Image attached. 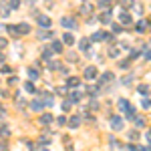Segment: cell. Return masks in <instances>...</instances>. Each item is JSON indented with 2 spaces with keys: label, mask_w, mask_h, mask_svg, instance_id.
<instances>
[{
  "label": "cell",
  "mask_w": 151,
  "mask_h": 151,
  "mask_svg": "<svg viewBox=\"0 0 151 151\" xmlns=\"http://www.w3.org/2000/svg\"><path fill=\"white\" fill-rule=\"evenodd\" d=\"M109 57H113V58H115V57H119V48H115V47H113L111 50H109Z\"/></svg>",
  "instance_id": "4dcf8cb0"
},
{
  "label": "cell",
  "mask_w": 151,
  "mask_h": 151,
  "mask_svg": "<svg viewBox=\"0 0 151 151\" xmlns=\"http://www.w3.org/2000/svg\"><path fill=\"white\" fill-rule=\"evenodd\" d=\"M26 73H28V77H30L32 81H35V79H38V70H36L35 67H28V69H26Z\"/></svg>",
  "instance_id": "ffe728a7"
},
{
  "label": "cell",
  "mask_w": 151,
  "mask_h": 151,
  "mask_svg": "<svg viewBox=\"0 0 151 151\" xmlns=\"http://www.w3.org/2000/svg\"><path fill=\"white\" fill-rule=\"evenodd\" d=\"M127 149L129 151H137V145H133V143H131V145H127Z\"/></svg>",
  "instance_id": "ee69618b"
},
{
  "label": "cell",
  "mask_w": 151,
  "mask_h": 151,
  "mask_svg": "<svg viewBox=\"0 0 151 151\" xmlns=\"http://www.w3.org/2000/svg\"><path fill=\"white\" fill-rule=\"evenodd\" d=\"M16 83H18L16 77H10V79H8V85H16Z\"/></svg>",
  "instance_id": "60d3db41"
},
{
  "label": "cell",
  "mask_w": 151,
  "mask_h": 151,
  "mask_svg": "<svg viewBox=\"0 0 151 151\" xmlns=\"http://www.w3.org/2000/svg\"><path fill=\"white\" fill-rule=\"evenodd\" d=\"M113 32H121V24H113Z\"/></svg>",
  "instance_id": "b9f144b4"
},
{
  "label": "cell",
  "mask_w": 151,
  "mask_h": 151,
  "mask_svg": "<svg viewBox=\"0 0 151 151\" xmlns=\"http://www.w3.org/2000/svg\"><path fill=\"white\" fill-rule=\"evenodd\" d=\"M137 91H139L141 95H145L147 91H149V87H147V85H139V87H137Z\"/></svg>",
  "instance_id": "f1b7e54d"
},
{
  "label": "cell",
  "mask_w": 151,
  "mask_h": 151,
  "mask_svg": "<svg viewBox=\"0 0 151 151\" xmlns=\"http://www.w3.org/2000/svg\"><path fill=\"white\" fill-rule=\"evenodd\" d=\"M50 50H52V52H63V42H60V40H52Z\"/></svg>",
  "instance_id": "4fadbf2b"
},
{
  "label": "cell",
  "mask_w": 151,
  "mask_h": 151,
  "mask_svg": "<svg viewBox=\"0 0 151 151\" xmlns=\"http://www.w3.org/2000/svg\"><path fill=\"white\" fill-rule=\"evenodd\" d=\"M0 151H8V145L4 141H0Z\"/></svg>",
  "instance_id": "74e56055"
},
{
  "label": "cell",
  "mask_w": 151,
  "mask_h": 151,
  "mask_svg": "<svg viewBox=\"0 0 151 151\" xmlns=\"http://www.w3.org/2000/svg\"><path fill=\"white\" fill-rule=\"evenodd\" d=\"M50 36H52L50 30H42V28L38 30V38H40V40H47V38H50Z\"/></svg>",
  "instance_id": "e0dca14e"
},
{
  "label": "cell",
  "mask_w": 151,
  "mask_h": 151,
  "mask_svg": "<svg viewBox=\"0 0 151 151\" xmlns=\"http://www.w3.org/2000/svg\"><path fill=\"white\" fill-rule=\"evenodd\" d=\"M81 10L89 14V12H93V6H91V4H83V6H81Z\"/></svg>",
  "instance_id": "f546056e"
},
{
  "label": "cell",
  "mask_w": 151,
  "mask_h": 151,
  "mask_svg": "<svg viewBox=\"0 0 151 151\" xmlns=\"http://www.w3.org/2000/svg\"><path fill=\"white\" fill-rule=\"evenodd\" d=\"M87 91H89V95H97V87H89Z\"/></svg>",
  "instance_id": "ab89813d"
},
{
  "label": "cell",
  "mask_w": 151,
  "mask_h": 151,
  "mask_svg": "<svg viewBox=\"0 0 151 151\" xmlns=\"http://www.w3.org/2000/svg\"><path fill=\"white\" fill-rule=\"evenodd\" d=\"M117 105H119V109H121V111H125V113H127V111H129V107H131L127 99H119V103H117Z\"/></svg>",
  "instance_id": "5bb4252c"
},
{
  "label": "cell",
  "mask_w": 151,
  "mask_h": 151,
  "mask_svg": "<svg viewBox=\"0 0 151 151\" xmlns=\"http://www.w3.org/2000/svg\"><path fill=\"white\" fill-rule=\"evenodd\" d=\"M113 79H115V75L107 70V73H103V75L99 77V83H101V85H105V83H111V81H113Z\"/></svg>",
  "instance_id": "52a82bcc"
},
{
  "label": "cell",
  "mask_w": 151,
  "mask_h": 151,
  "mask_svg": "<svg viewBox=\"0 0 151 151\" xmlns=\"http://www.w3.org/2000/svg\"><path fill=\"white\" fill-rule=\"evenodd\" d=\"M8 47V40H6V38H2V36H0V48H6Z\"/></svg>",
  "instance_id": "1f68e13d"
},
{
  "label": "cell",
  "mask_w": 151,
  "mask_h": 151,
  "mask_svg": "<svg viewBox=\"0 0 151 151\" xmlns=\"http://www.w3.org/2000/svg\"><path fill=\"white\" fill-rule=\"evenodd\" d=\"M42 99H45V105H48V107H50V105H55L52 95H50V93H42Z\"/></svg>",
  "instance_id": "7402d4cb"
},
{
  "label": "cell",
  "mask_w": 151,
  "mask_h": 151,
  "mask_svg": "<svg viewBox=\"0 0 151 151\" xmlns=\"http://www.w3.org/2000/svg\"><path fill=\"white\" fill-rule=\"evenodd\" d=\"M119 67H121V69H129V60H121Z\"/></svg>",
  "instance_id": "8d00e7d4"
},
{
  "label": "cell",
  "mask_w": 151,
  "mask_h": 151,
  "mask_svg": "<svg viewBox=\"0 0 151 151\" xmlns=\"http://www.w3.org/2000/svg\"><path fill=\"white\" fill-rule=\"evenodd\" d=\"M147 141H149V147H151V131L147 133Z\"/></svg>",
  "instance_id": "c3c4849f"
},
{
  "label": "cell",
  "mask_w": 151,
  "mask_h": 151,
  "mask_svg": "<svg viewBox=\"0 0 151 151\" xmlns=\"http://www.w3.org/2000/svg\"><path fill=\"white\" fill-rule=\"evenodd\" d=\"M131 81H133V75H129V77H125V79H123V83H125V85H129Z\"/></svg>",
  "instance_id": "f35d334b"
},
{
  "label": "cell",
  "mask_w": 151,
  "mask_h": 151,
  "mask_svg": "<svg viewBox=\"0 0 151 151\" xmlns=\"http://www.w3.org/2000/svg\"><path fill=\"white\" fill-rule=\"evenodd\" d=\"M81 97H83V95L79 93V91H73V93L69 95V103L70 105H73V103H79V101H81Z\"/></svg>",
  "instance_id": "7c38bea8"
},
{
  "label": "cell",
  "mask_w": 151,
  "mask_h": 151,
  "mask_svg": "<svg viewBox=\"0 0 151 151\" xmlns=\"http://www.w3.org/2000/svg\"><path fill=\"white\" fill-rule=\"evenodd\" d=\"M97 77H99V70L95 69V67H87V69H85V79L93 81V79H97Z\"/></svg>",
  "instance_id": "7a4b0ae2"
},
{
  "label": "cell",
  "mask_w": 151,
  "mask_h": 151,
  "mask_svg": "<svg viewBox=\"0 0 151 151\" xmlns=\"http://www.w3.org/2000/svg\"><path fill=\"white\" fill-rule=\"evenodd\" d=\"M38 121H40V125H48V123H52V121H55V117L50 115V113H42Z\"/></svg>",
  "instance_id": "ba28073f"
},
{
  "label": "cell",
  "mask_w": 151,
  "mask_h": 151,
  "mask_svg": "<svg viewBox=\"0 0 151 151\" xmlns=\"http://www.w3.org/2000/svg\"><path fill=\"white\" fill-rule=\"evenodd\" d=\"M0 73L8 75V73H12V67H8V65H2V67H0Z\"/></svg>",
  "instance_id": "4316f807"
},
{
  "label": "cell",
  "mask_w": 151,
  "mask_h": 151,
  "mask_svg": "<svg viewBox=\"0 0 151 151\" xmlns=\"http://www.w3.org/2000/svg\"><path fill=\"white\" fill-rule=\"evenodd\" d=\"M30 107H32V111H42V101H32Z\"/></svg>",
  "instance_id": "cb8c5ba5"
},
{
  "label": "cell",
  "mask_w": 151,
  "mask_h": 151,
  "mask_svg": "<svg viewBox=\"0 0 151 151\" xmlns=\"http://www.w3.org/2000/svg\"><path fill=\"white\" fill-rule=\"evenodd\" d=\"M6 30H8V35H12V36H18V30H16V24H8V26H6Z\"/></svg>",
  "instance_id": "603a6c76"
},
{
  "label": "cell",
  "mask_w": 151,
  "mask_h": 151,
  "mask_svg": "<svg viewBox=\"0 0 151 151\" xmlns=\"http://www.w3.org/2000/svg\"><path fill=\"white\" fill-rule=\"evenodd\" d=\"M16 30H18V36H22V35H28V32H30V24H26V22H20V24H16Z\"/></svg>",
  "instance_id": "8992f818"
},
{
  "label": "cell",
  "mask_w": 151,
  "mask_h": 151,
  "mask_svg": "<svg viewBox=\"0 0 151 151\" xmlns=\"http://www.w3.org/2000/svg\"><path fill=\"white\" fill-rule=\"evenodd\" d=\"M69 125H70V127H79V125H81V117H79V115H73L69 119Z\"/></svg>",
  "instance_id": "9a60e30c"
},
{
  "label": "cell",
  "mask_w": 151,
  "mask_h": 151,
  "mask_svg": "<svg viewBox=\"0 0 151 151\" xmlns=\"http://www.w3.org/2000/svg\"><path fill=\"white\" fill-rule=\"evenodd\" d=\"M0 117H6V109L4 107H0Z\"/></svg>",
  "instance_id": "bcb514c9"
},
{
  "label": "cell",
  "mask_w": 151,
  "mask_h": 151,
  "mask_svg": "<svg viewBox=\"0 0 151 151\" xmlns=\"http://www.w3.org/2000/svg\"><path fill=\"white\" fill-rule=\"evenodd\" d=\"M63 45H75V36L70 35V32H65L63 35V40H60Z\"/></svg>",
  "instance_id": "30bf717a"
},
{
  "label": "cell",
  "mask_w": 151,
  "mask_h": 151,
  "mask_svg": "<svg viewBox=\"0 0 151 151\" xmlns=\"http://www.w3.org/2000/svg\"><path fill=\"white\" fill-rule=\"evenodd\" d=\"M99 20H101L103 24H109V22H111V12H109V10H107V12H103Z\"/></svg>",
  "instance_id": "d6986e66"
},
{
  "label": "cell",
  "mask_w": 151,
  "mask_h": 151,
  "mask_svg": "<svg viewBox=\"0 0 151 151\" xmlns=\"http://www.w3.org/2000/svg\"><path fill=\"white\" fill-rule=\"evenodd\" d=\"M145 26H147V22H145V20H139V22H137V32H143Z\"/></svg>",
  "instance_id": "484cf974"
},
{
  "label": "cell",
  "mask_w": 151,
  "mask_h": 151,
  "mask_svg": "<svg viewBox=\"0 0 151 151\" xmlns=\"http://www.w3.org/2000/svg\"><path fill=\"white\" fill-rule=\"evenodd\" d=\"M10 127H6V125H4V127H0V137H2V139H8V137H10Z\"/></svg>",
  "instance_id": "2e32d148"
},
{
  "label": "cell",
  "mask_w": 151,
  "mask_h": 151,
  "mask_svg": "<svg viewBox=\"0 0 151 151\" xmlns=\"http://www.w3.org/2000/svg\"><path fill=\"white\" fill-rule=\"evenodd\" d=\"M145 58H151V50H145Z\"/></svg>",
  "instance_id": "7dc6e473"
},
{
  "label": "cell",
  "mask_w": 151,
  "mask_h": 151,
  "mask_svg": "<svg viewBox=\"0 0 151 151\" xmlns=\"http://www.w3.org/2000/svg\"><path fill=\"white\" fill-rule=\"evenodd\" d=\"M24 91H26V93H36V87L32 85V81H26V83H24Z\"/></svg>",
  "instance_id": "ac0fdd59"
},
{
  "label": "cell",
  "mask_w": 151,
  "mask_h": 151,
  "mask_svg": "<svg viewBox=\"0 0 151 151\" xmlns=\"http://www.w3.org/2000/svg\"><path fill=\"white\" fill-rule=\"evenodd\" d=\"M50 143V137H40V145H48Z\"/></svg>",
  "instance_id": "836d02e7"
},
{
  "label": "cell",
  "mask_w": 151,
  "mask_h": 151,
  "mask_svg": "<svg viewBox=\"0 0 151 151\" xmlns=\"http://www.w3.org/2000/svg\"><path fill=\"white\" fill-rule=\"evenodd\" d=\"M50 57H52V50H50V47L42 48V58H45V60H48V63H50Z\"/></svg>",
  "instance_id": "44dd1931"
},
{
  "label": "cell",
  "mask_w": 151,
  "mask_h": 151,
  "mask_svg": "<svg viewBox=\"0 0 151 151\" xmlns=\"http://www.w3.org/2000/svg\"><path fill=\"white\" fill-rule=\"evenodd\" d=\"M111 127H113V131H123V117L113 115L111 117Z\"/></svg>",
  "instance_id": "6da1fadb"
},
{
  "label": "cell",
  "mask_w": 151,
  "mask_h": 151,
  "mask_svg": "<svg viewBox=\"0 0 151 151\" xmlns=\"http://www.w3.org/2000/svg\"><path fill=\"white\" fill-rule=\"evenodd\" d=\"M36 22H38V26H40L42 30H48V26H50V18H48V16H38Z\"/></svg>",
  "instance_id": "277c9868"
},
{
  "label": "cell",
  "mask_w": 151,
  "mask_h": 151,
  "mask_svg": "<svg viewBox=\"0 0 151 151\" xmlns=\"http://www.w3.org/2000/svg\"><path fill=\"white\" fill-rule=\"evenodd\" d=\"M0 63H4V52H0Z\"/></svg>",
  "instance_id": "681fc988"
},
{
  "label": "cell",
  "mask_w": 151,
  "mask_h": 151,
  "mask_svg": "<svg viewBox=\"0 0 151 151\" xmlns=\"http://www.w3.org/2000/svg\"><path fill=\"white\" fill-rule=\"evenodd\" d=\"M89 47H91V38H81V40H79V48H81V50L87 52Z\"/></svg>",
  "instance_id": "8fae6325"
},
{
  "label": "cell",
  "mask_w": 151,
  "mask_h": 151,
  "mask_svg": "<svg viewBox=\"0 0 151 151\" xmlns=\"http://www.w3.org/2000/svg\"><path fill=\"white\" fill-rule=\"evenodd\" d=\"M89 107H91V109H97L99 105H97V101H91V103H89Z\"/></svg>",
  "instance_id": "f6af8a7d"
},
{
  "label": "cell",
  "mask_w": 151,
  "mask_h": 151,
  "mask_svg": "<svg viewBox=\"0 0 151 151\" xmlns=\"http://www.w3.org/2000/svg\"><path fill=\"white\" fill-rule=\"evenodd\" d=\"M57 123H58V125H65V123H67V117L58 115V119H57Z\"/></svg>",
  "instance_id": "d6a6232c"
},
{
  "label": "cell",
  "mask_w": 151,
  "mask_h": 151,
  "mask_svg": "<svg viewBox=\"0 0 151 151\" xmlns=\"http://www.w3.org/2000/svg\"><path fill=\"white\" fill-rule=\"evenodd\" d=\"M79 85H81V79H79V77H69V79H67V89L79 87Z\"/></svg>",
  "instance_id": "9c48e42d"
},
{
  "label": "cell",
  "mask_w": 151,
  "mask_h": 151,
  "mask_svg": "<svg viewBox=\"0 0 151 151\" xmlns=\"http://www.w3.org/2000/svg\"><path fill=\"white\" fill-rule=\"evenodd\" d=\"M57 93H58V95H63V93H67V87H58V89H57Z\"/></svg>",
  "instance_id": "7bdbcfd3"
},
{
  "label": "cell",
  "mask_w": 151,
  "mask_h": 151,
  "mask_svg": "<svg viewBox=\"0 0 151 151\" xmlns=\"http://www.w3.org/2000/svg\"><path fill=\"white\" fill-rule=\"evenodd\" d=\"M40 151H48V149H47V147H42V149H40Z\"/></svg>",
  "instance_id": "f907efd6"
},
{
  "label": "cell",
  "mask_w": 151,
  "mask_h": 151,
  "mask_svg": "<svg viewBox=\"0 0 151 151\" xmlns=\"http://www.w3.org/2000/svg\"><path fill=\"white\" fill-rule=\"evenodd\" d=\"M63 111H70V103H69V101L63 103Z\"/></svg>",
  "instance_id": "d590c367"
},
{
  "label": "cell",
  "mask_w": 151,
  "mask_h": 151,
  "mask_svg": "<svg viewBox=\"0 0 151 151\" xmlns=\"http://www.w3.org/2000/svg\"><path fill=\"white\" fill-rule=\"evenodd\" d=\"M119 22L123 24V26H127V24H131V22H133V18H131V14H129V12L121 10V14H119Z\"/></svg>",
  "instance_id": "3957f363"
},
{
  "label": "cell",
  "mask_w": 151,
  "mask_h": 151,
  "mask_svg": "<svg viewBox=\"0 0 151 151\" xmlns=\"http://www.w3.org/2000/svg\"><path fill=\"white\" fill-rule=\"evenodd\" d=\"M60 24H63L65 28H77V20H75V18H70V16H65V18L60 20Z\"/></svg>",
  "instance_id": "5b68a950"
},
{
  "label": "cell",
  "mask_w": 151,
  "mask_h": 151,
  "mask_svg": "<svg viewBox=\"0 0 151 151\" xmlns=\"http://www.w3.org/2000/svg\"><path fill=\"white\" fill-rule=\"evenodd\" d=\"M129 139H131V141L139 139V131H129Z\"/></svg>",
  "instance_id": "83f0119b"
},
{
  "label": "cell",
  "mask_w": 151,
  "mask_h": 151,
  "mask_svg": "<svg viewBox=\"0 0 151 151\" xmlns=\"http://www.w3.org/2000/svg\"><path fill=\"white\" fill-rule=\"evenodd\" d=\"M99 8H107V10H109L111 4H109V2H99Z\"/></svg>",
  "instance_id": "e575fe53"
},
{
  "label": "cell",
  "mask_w": 151,
  "mask_h": 151,
  "mask_svg": "<svg viewBox=\"0 0 151 151\" xmlns=\"http://www.w3.org/2000/svg\"><path fill=\"white\" fill-rule=\"evenodd\" d=\"M133 121H135V125H137V127H145V119H143V117H135Z\"/></svg>",
  "instance_id": "d4e9b609"
}]
</instances>
